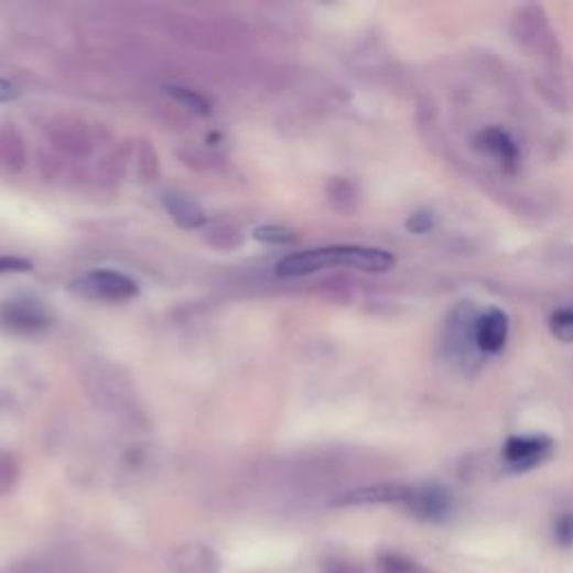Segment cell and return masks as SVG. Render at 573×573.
<instances>
[{
    "label": "cell",
    "instance_id": "cell-10",
    "mask_svg": "<svg viewBox=\"0 0 573 573\" xmlns=\"http://www.w3.org/2000/svg\"><path fill=\"white\" fill-rule=\"evenodd\" d=\"M166 93L171 97H175L182 106H186L188 110H193L197 115H208L210 112V104L202 95H197L195 90H188V88H182V86H169Z\"/></svg>",
    "mask_w": 573,
    "mask_h": 573
},
{
    "label": "cell",
    "instance_id": "cell-3",
    "mask_svg": "<svg viewBox=\"0 0 573 573\" xmlns=\"http://www.w3.org/2000/svg\"><path fill=\"white\" fill-rule=\"evenodd\" d=\"M553 448L555 446L547 435H516L507 440L501 457L511 471L522 473L544 464L553 455Z\"/></svg>",
    "mask_w": 573,
    "mask_h": 573
},
{
    "label": "cell",
    "instance_id": "cell-5",
    "mask_svg": "<svg viewBox=\"0 0 573 573\" xmlns=\"http://www.w3.org/2000/svg\"><path fill=\"white\" fill-rule=\"evenodd\" d=\"M473 338L479 352L484 354H499L507 347L509 340V316L499 307H488L484 314L477 316L473 327Z\"/></svg>",
    "mask_w": 573,
    "mask_h": 573
},
{
    "label": "cell",
    "instance_id": "cell-2",
    "mask_svg": "<svg viewBox=\"0 0 573 573\" xmlns=\"http://www.w3.org/2000/svg\"><path fill=\"white\" fill-rule=\"evenodd\" d=\"M69 292L93 301H128L137 296L139 286L132 278L119 271H90L69 282Z\"/></svg>",
    "mask_w": 573,
    "mask_h": 573
},
{
    "label": "cell",
    "instance_id": "cell-7",
    "mask_svg": "<svg viewBox=\"0 0 573 573\" xmlns=\"http://www.w3.org/2000/svg\"><path fill=\"white\" fill-rule=\"evenodd\" d=\"M406 507L421 518L435 520V518H442L448 513L451 499H448L446 490L440 486H421V488H410Z\"/></svg>",
    "mask_w": 573,
    "mask_h": 573
},
{
    "label": "cell",
    "instance_id": "cell-9",
    "mask_svg": "<svg viewBox=\"0 0 573 573\" xmlns=\"http://www.w3.org/2000/svg\"><path fill=\"white\" fill-rule=\"evenodd\" d=\"M6 321L12 327H19V329H39V327L45 325V314L39 307V303H28L25 301V303H12L8 307Z\"/></svg>",
    "mask_w": 573,
    "mask_h": 573
},
{
    "label": "cell",
    "instance_id": "cell-14",
    "mask_svg": "<svg viewBox=\"0 0 573 573\" xmlns=\"http://www.w3.org/2000/svg\"><path fill=\"white\" fill-rule=\"evenodd\" d=\"M23 271H32V262L25 258H10V256H0V273H23Z\"/></svg>",
    "mask_w": 573,
    "mask_h": 573
},
{
    "label": "cell",
    "instance_id": "cell-11",
    "mask_svg": "<svg viewBox=\"0 0 573 573\" xmlns=\"http://www.w3.org/2000/svg\"><path fill=\"white\" fill-rule=\"evenodd\" d=\"M551 334L562 343H573V307L560 310L549 321Z\"/></svg>",
    "mask_w": 573,
    "mask_h": 573
},
{
    "label": "cell",
    "instance_id": "cell-4",
    "mask_svg": "<svg viewBox=\"0 0 573 573\" xmlns=\"http://www.w3.org/2000/svg\"><path fill=\"white\" fill-rule=\"evenodd\" d=\"M473 143L479 153H486L509 173H513L520 166V149H518L516 139L507 130L495 128V126L482 128L475 134Z\"/></svg>",
    "mask_w": 573,
    "mask_h": 573
},
{
    "label": "cell",
    "instance_id": "cell-1",
    "mask_svg": "<svg viewBox=\"0 0 573 573\" xmlns=\"http://www.w3.org/2000/svg\"><path fill=\"white\" fill-rule=\"evenodd\" d=\"M394 256L386 249L377 247H356V245H336V247H318L301 253H292L278 262V275L294 278L310 275L329 267H352L361 271H388L394 267Z\"/></svg>",
    "mask_w": 573,
    "mask_h": 573
},
{
    "label": "cell",
    "instance_id": "cell-13",
    "mask_svg": "<svg viewBox=\"0 0 573 573\" xmlns=\"http://www.w3.org/2000/svg\"><path fill=\"white\" fill-rule=\"evenodd\" d=\"M406 227H408V231H410V234H417V236H423V234H428L430 229L435 227V218H433V213H430V210H417L414 215H410V220L406 223Z\"/></svg>",
    "mask_w": 573,
    "mask_h": 573
},
{
    "label": "cell",
    "instance_id": "cell-16",
    "mask_svg": "<svg viewBox=\"0 0 573 573\" xmlns=\"http://www.w3.org/2000/svg\"><path fill=\"white\" fill-rule=\"evenodd\" d=\"M21 88L19 86H14V84H10V82H6V79H0V104H10V101H17V99H21Z\"/></svg>",
    "mask_w": 573,
    "mask_h": 573
},
{
    "label": "cell",
    "instance_id": "cell-15",
    "mask_svg": "<svg viewBox=\"0 0 573 573\" xmlns=\"http://www.w3.org/2000/svg\"><path fill=\"white\" fill-rule=\"evenodd\" d=\"M555 536L562 544H571L573 542V516H564L558 520L555 525Z\"/></svg>",
    "mask_w": 573,
    "mask_h": 573
},
{
    "label": "cell",
    "instance_id": "cell-6",
    "mask_svg": "<svg viewBox=\"0 0 573 573\" xmlns=\"http://www.w3.org/2000/svg\"><path fill=\"white\" fill-rule=\"evenodd\" d=\"M410 495L408 486L401 484H377L349 490L338 499V505H406Z\"/></svg>",
    "mask_w": 573,
    "mask_h": 573
},
{
    "label": "cell",
    "instance_id": "cell-8",
    "mask_svg": "<svg viewBox=\"0 0 573 573\" xmlns=\"http://www.w3.org/2000/svg\"><path fill=\"white\" fill-rule=\"evenodd\" d=\"M162 204L182 229H199L206 225V213L202 210V206L182 193L175 191L164 193Z\"/></svg>",
    "mask_w": 573,
    "mask_h": 573
},
{
    "label": "cell",
    "instance_id": "cell-12",
    "mask_svg": "<svg viewBox=\"0 0 573 573\" xmlns=\"http://www.w3.org/2000/svg\"><path fill=\"white\" fill-rule=\"evenodd\" d=\"M253 238L260 240V242H267V245H290V242L296 240V234L292 229H286V227L264 225V227H258L253 231Z\"/></svg>",
    "mask_w": 573,
    "mask_h": 573
}]
</instances>
